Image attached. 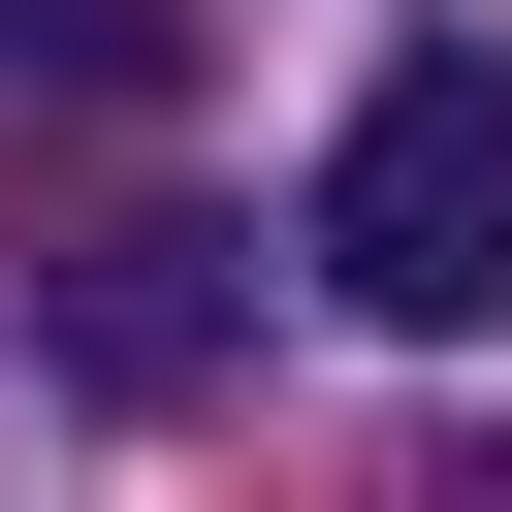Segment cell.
I'll return each mask as SVG.
<instances>
[{
    "mask_svg": "<svg viewBox=\"0 0 512 512\" xmlns=\"http://www.w3.org/2000/svg\"><path fill=\"white\" fill-rule=\"evenodd\" d=\"M320 288H352V320H416V352H480V320H512V32H416V64L320 128Z\"/></svg>",
    "mask_w": 512,
    "mask_h": 512,
    "instance_id": "1",
    "label": "cell"
},
{
    "mask_svg": "<svg viewBox=\"0 0 512 512\" xmlns=\"http://www.w3.org/2000/svg\"><path fill=\"white\" fill-rule=\"evenodd\" d=\"M224 320H256V288H224V256H192V224H96V256H64V288H32V352H64V384H96V416H192V384H224Z\"/></svg>",
    "mask_w": 512,
    "mask_h": 512,
    "instance_id": "2",
    "label": "cell"
},
{
    "mask_svg": "<svg viewBox=\"0 0 512 512\" xmlns=\"http://www.w3.org/2000/svg\"><path fill=\"white\" fill-rule=\"evenodd\" d=\"M192 96V0H0V128H160Z\"/></svg>",
    "mask_w": 512,
    "mask_h": 512,
    "instance_id": "3",
    "label": "cell"
},
{
    "mask_svg": "<svg viewBox=\"0 0 512 512\" xmlns=\"http://www.w3.org/2000/svg\"><path fill=\"white\" fill-rule=\"evenodd\" d=\"M416 512H512V448H448V480H416Z\"/></svg>",
    "mask_w": 512,
    "mask_h": 512,
    "instance_id": "4",
    "label": "cell"
}]
</instances>
